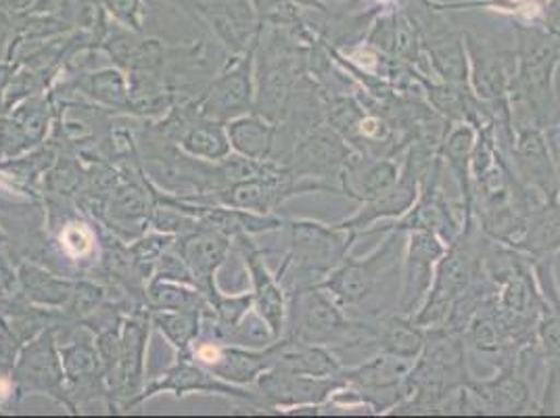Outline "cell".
<instances>
[{"mask_svg":"<svg viewBox=\"0 0 560 418\" xmlns=\"http://www.w3.org/2000/svg\"><path fill=\"white\" fill-rule=\"evenodd\" d=\"M513 128H546L559 114L560 27L514 24Z\"/></svg>","mask_w":560,"mask_h":418,"instance_id":"cell-1","label":"cell"},{"mask_svg":"<svg viewBox=\"0 0 560 418\" xmlns=\"http://www.w3.org/2000/svg\"><path fill=\"white\" fill-rule=\"evenodd\" d=\"M280 233L287 249L277 277L287 295L320 285L350 256L353 243L360 239L358 233L346 231L339 224H325L310 218L284 220Z\"/></svg>","mask_w":560,"mask_h":418,"instance_id":"cell-2","label":"cell"},{"mask_svg":"<svg viewBox=\"0 0 560 418\" xmlns=\"http://www.w3.org/2000/svg\"><path fill=\"white\" fill-rule=\"evenodd\" d=\"M399 233H387V239L364 257L350 254L320 282V287L346 312L362 307L371 310L369 318L364 321L392 314L385 303L381 302L378 291L396 289L399 293V285H392V280H399L401 275L404 245L399 243Z\"/></svg>","mask_w":560,"mask_h":418,"instance_id":"cell-3","label":"cell"},{"mask_svg":"<svg viewBox=\"0 0 560 418\" xmlns=\"http://www.w3.org/2000/svg\"><path fill=\"white\" fill-rule=\"evenodd\" d=\"M282 337L332 351L374 346L371 321L350 318L320 285L287 295V326Z\"/></svg>","mask_w":560,"mask_h":418,"instance_id":"cell-4","label":"cell"},{"mask_svg":"<svg viewBox=\"0 0 560 418\" xmlns=\"http://www.w3.org/2000/svg\"><path fill=\"white\" fill-rule=\"evenodd\" d=\"M468 59V89L490 112L495 135L504 153L514 139L513 128V50H500L475 34H465Z\"/></svg>","mask_w":560,"mask_h":418,"instance_id":"cell-5","label":"cell"},{"mask_svg":"<svg viewBox=\"0 0 560 418\" xmlns=\"http://www.w3.org/2000/svg\"><path fill=\"white\" fill-rule=\"evenodd\" d=\"M532 264L541 293L536 346L546 372L544 390L539 394V415H555L560 408V285L555 272V259H539Z\"/></svg>","mask_w":560,"mask_h":418,"instance_id":"cell-6","label":"cell"},{"mask_svg":"<svg viewBox=\"0 0 560 418\" xmlns=\"http://www.w3.org/2000/svg\"><path fill=\"white\" fill-rule=\"evenodd\" d=\"M442 172H444V163L435 153V160L422 178L419 199L415 201V206L401 218L392 220L387 227H373L366 234H408L415 231H427V233L440 234L450 245L465 227V220L458 218V211L463 216L465 211L460 206L454 208V204L447 199L442 186Z\"/></svg>","mask_w":560,"mask_h":418,"instance_id":"cell-7","label":"cell"},{"mask_svg":"<svg viewBox=\"0 0 560 418\" xmlns=\"http://www.w3.org/2000/svg\"><path fill=\"white\" fill-rule=\"evenodd\" d=\"M13 390L15 402L27 395H47L70 410L57 328H47L22 346L13 369Z\"/></svg>","mask_w":560,"mask_h":418,"instance_id":"cell-8","label":"cell"},{"mask_svg":"<svg viewBox=\"0 0 560 418\" xmlns=\"http://www.w3.org/2000/svg\"><path fill=\"white\" fill-rule=\"evenodd\" d=\"M539 415V399L527 372L518 364L498 367L486 379H470L465 387V415Z\"/></svg>","mask_w":560,"mask_h":418,"instance_id":"cell-9","label":"cell"},{"mask_svg":"<svg viewBox=\"0 0 560 418\" xmlns=\"http://www.w3.org/2000/svg\"><path fill=\"white\" fill-rule=\"evenodd\" d=\"M256 48L231 55L224 68L213 76L199 98L201 116L213 121H231L254 112L256 103Z\"/></svg>","mask_w":560,"mask_h":418,"instance_id":"cell-10","label":"cell"},{"mask_svg":"<svg viewBox=\"0 0 560 418\" xmlns=\"http://www.w3.org/2000/svg\"><path fill=\"white\" fill-rule=\"evenodd\" d=\"M195 22L211 30V36L229 55H243L257 47L261 25L249 0H170Z\"/></svg>","mask_w":560,"mask_h":418,"instance_id":"cell-11","label":"cell"},{"mask_svg":"<svg viewBox=\"0 0 560 418\" xmlns=\"http://www.w3.org/2000/svg\"><path fill=\"white\" fill-rule=\"evenodd\" d=\"M355 153L358 151L348 140L327 121H323L298 139L289 165L298 178L325 183L341 195L339 176Z\"/></svg>","mask_w":560,"mask_h":418,"instance_id":"cell-12","label":"cell"},{"mask_svg":"<svg viewBox=\"0 0 560 418\" xmlns=\"http://www.w3.org/2000/svg\"><path fill=\"white\" fill-rule=\"evenodd\" d=\"M160 394H174L176 397H185L188 394L222 395L261 410L256 387H241V385L226 383L188 356H176L174 367H170L162 376H153L135 399L132 408Z\"/></svg>","mask_w":560,"mask_h":418,"instance_id":"cell-13","label":"cell"},{"mask_svg":"<svg viewBox=\"0 0 560 418\" xmlns=\"http://www.w3.org/2000/svg\"><path fill=\"white\" fill-rule=\"evenodd\" d=\"M447 249V243L440 234L415 231L408 233L401 256V275H399V295L397 312L404 316H415L427 293L433 285L435 266Z\"/></svg>","mask_w":560,"mask_h":418,"instance_id":"cell-14","label":"cell"},{"mask_svg":"<svg viewBox=\"0 0 560 418\" xmlns=\"http://www.w3.org/2000/svg\"><path fill=\"white\" fill-rule=\"evenodd\" d=\"M506 155L518 183L539 204L560 197L559 174L544 128L516 126L513 144Z\"/></svg>","mask_w":560,"mask_h":418,"instance_id":"cell-15","label":"cell"},{"mask_svg":"<svg viewBox=\"0 0 560 418\" xmlns=\"http://www.w3.org/2000/svg\"><path fill=\"white\" fill-rule=\"evenodd\" d=\"M188 358H192L197 364L206 367L226 383L241 385V387H254L259 374L270 371L277 362V341L268 348L254 349L233 346V344H220L215 339L199 337Z\"/></svg>","mask_w":560,"mask_h":418,"instance_id":"cell-16","label":"cell"},{"mask_svg":"<svg viewBox=\"0 0 560 418\" xmlns=\"http://www.w3.org/2000/svg\"><path fill=\"white\" fill-rule=\"evenodd\" d=\"M61 362L66 372V390L70 399V413H78L80 406L101 399L105 406L109 404L107 385L103 379V367L98 358V349L94 344V333L86 326H75V335L68 341L59 344Z\"/></svg>","mask_w":560,"mask_h":418,"instance_id":"cell-17","label":"cell"},{"mask_svg":"<svg viewBox=\"0 0 560 418\" xmlns=\"http://www.w3.org/2000/svg\"><path fill=\"white\" fill-rule=\"evenodd\" d=\"M341 374L335 376H307L295 372L270 371L259 374L256 392L261 402V410H293L298 406H328L332 394L343 387Z\"/></svg>","mask_w":560,"mask_h":418,"instance_id":"cell-18","label":"cell"},{"mask_svg":"<svg viewBox=\"0 0 560 418\" xmlns=\"http://www.w3.org/2000/svg\"><path fill=\"white\" fill-rule=\"evenodd\" d=\"M241 249L243 262L247 266L249 279L254 285V307L259 316L270 325L275 337L280 339L287 326V293L280 285L277 272H272L266 264L264 252L257 247L252 234H241L234 239Z\"/></svg>","mask_w":560,"mask_h":418,"instance_id":"cell-19","label":"cell"},{"mask_svg":"<svg viewBox=\"0 0 560 418\" xmlns=\"http://www.w3.org/2000/svg\"><path fill=\"white\" fill-rule=\"evenodd\" d=\"M151 333V310L139 307L121 321V381L117 392V413L132 410L135 399L144 390V360Z\"/></svg>","mask_w":560,"mask_h":418,"instance_id":"cell-20","label":"cell"},{"mask_svg":"<svg viewBox=\"0 0 560 418\" xmlns=\"http://www.w3.org/2000/svg\"><path fill=\"white\" fill-rule=\"evenodd\" d=\"M174 243L192 272L195 287H199L206 293L208 302H211L220 291L215 285V272L222 268V264L231 254L233 239L215 229L199 224L192 233L178 236Z\"/></svg>","mask_w":560,"mask_h":418,"instance_id":"cell-21","label":"cell"},{"mask_svg":"<svg viewBox=\"0 0 560 418\" xmlns=\"http://www.w3.org/2000/svg\"><path fill=\"white\" fill-rule=\"evenodd\" d=\"M59 86L68 89L73 94L91 101L94 105L119 114V116H132L130 105V86H128V73L116 66L101 68V70L78 71V73H63V78L57 80Z\"/></svg>","mask_w":560,"mask_h":418,"instance_id":"cell-22","label":"cell"},{"mask_svg":"<svg viewBox=\"0 0 560 418\" xmlns=\"http://www.w3.org/2000/svg\"><path fill=\"white\" fill-rule=\"evenodd\" d=\"M401 163L394 158H374L355 153L339 176V190L355 204L371 201L399 178Z\"/></svg>","mask_w":560,"mask_h":418,"instance_id":"cell-23","label":"cell"},{"mask_svg":"<svg viewBox=\"0 0 560 418\" xmlns=\"http://www.w3.org/2000/svg\"><path fill=\"white\" fill-rule=\"evenodd\" d=\"M513 249L532 262L555 259L560 254V197L532 209L527 224Z\"/></svg>","mask_w":560,"mask_h":418,"instance_id":"cell-24","label":"cell"},{"mask_svg":"<svg viewBox=\"0 0 560 418\" xmlns=\"http://www.w3.org/2000/svg\"><path fill=\"white\" fill-rule=\"evenodd\" d=\"M374 348L401 360L415 362L422 353L427 341V328L417 325L410 316L392 312L371 321Z\"/></svg>","mask_w":560,"mask_h":418,"instance_id":"cell-25","label":"cell"},{"mask_svg":"<svg viewBox=\"0 0 560 418\" xmlns=\"http://www.w3.org/2000/svg\"><path fill=\"white\" fill-rule=\"evenodd\" d=\"M18 272H20V293L27 302L50 307V310H63V305L70 302L75 279L57 275L55 270L34 259H22L18 266Z\"/></svg>","mask_w":560,"mask_h":418,"instance_id":"cell-26","label":"cell"},{"mask_svg":"<svg viewBox=\"0 0 560 418\" xmlns=\"http://www.w3.org/2000/svg\"><path fill=\"white\" fill-rule=\"evenodd\" d=\"M272 369L307 376H335L341 372L343 364L332 349L280 337L277 339V362Z\"/></svg>","mask_w":560,"mask_h":418,"instance_id":"cell-27","label":"cell"},{"mask_svg":"<svg viewBox=\"0 0 560 418\" xmlns=\"http://www.w3.org/2000/svg\"><path fill=\"white\" fill-rule=\"evenodd\" d=\"M226 132H229L233 153L257 160V162L272 160L275 147H277V135H279V126L275 121L252 112L226 121Z\"/></svg>","mask_w":560,"mask_h":418,"instance_id":"cell-28","label":"cell"},{"mask_svg":"<svg viewBox=\"0 0 560 418\" xmlns=\"http://www.w3.org/2000/svg\"><path fill=\"white\" fill-rule=\"evenodd\" d=\"M178 147L188 155L210 163L222 162L233 153L226 124L203 116L197 117L183 132Z\"/></svg>","mask_w":560,"mask_h":418,"instance_id":"cell-29","label":"cell"},{"mask_svg":"<svg viewBox=\"0 0 560 418\" xmlns=\"http://www.w3.org/2000/svg\"><path fill=\"white\" fill-rule=\"evenodd\" d=\"M147 305L151 310H178V312H201L210 314L211 305L206 293L187 282L155 280L147 282Z\"/></svg>","mask_w":560,"mask_h":418,"instance_id":"cell-30","label":"cell"},{"mask_svg":"<svg viewBox=\"0 0 560 418\" xmlns=\"http://www.w3.org/2000/svg\"><path fill=\"white\" fill-rule=\"evenodd\" d=\"M59 158V149L47 140L45 144L27 151L13 160H0V172H4L15 185L30 193H36L52 163Z\"/></svg>","mask_w":560,"mask_h":418,"instance_id":"cell-31","label":"cell"},{"mask_svg":"<svg viewBox=\"0 0 560 418\" xmlns=\"http://www.w3.org/2000/svg\"><path fill=\"white\" fill-rule=\"evenodd\" d=\"M201 312H178V310H151V325L165 337L176 356H188L192 344L201 335Z\"/></svg>","mask_w":560,"mask_h":418,"instance_id":"cell-32","label":"cell"},{"mask_svg":"<svg viewBox=\"0 0 560 418\" xmlns=\"http://www.w3.org/2000/svg\"><path fill=\"white\" fill-rule=\"evenodd\" d=\"M84 160L71 151H59L57 162L48 170L43 178L40 190L50 197L75 199L80 188L84 186Z\"/></svg>","mask_w":560,"mask_h":418,"instance_id":"cell-33","label":"cell"},{"mask_svg":"<svg viewBox=\"0 0 560 418\" xmlns=\"http://www.w3.org/2000/svg\"><path fill=\"white\" fill-rule=\"evenodd\" d=\"M107 298H109L107 285L91 277H78L71 291L70 302L63 305L61 312L70 325H80L94 314Z\"/></svg>","mask_w":560,"mask_h":418,"instance_id":"cell-34","label":"cell"},{"mask_svg":"<svg viewBox=\"0 0 560 418\" xmlns=\"http://www.w3.org/2000/svg\"><path fill=\"white\" fill-rule=\"evenodd\" d=\"M261 27H284L304 32L307 30L304 13L293 0H249Z\"/></svg>","mask_w":560,"mask_h":418,"instance_id":"cell-35","label":"cell"},{"mask_svg":"<svg viewBox=\"0 0 560 418\" xmlns=\"http://www.w3.org/2000/svg\"><path fill=\"white\" fill-rule=\"evenodd\" d=\"M176 241V236L172 234L158 233H144L139 239H135L128 247H130V256L135 259V266L139 270L142 279L151 280L153 272H155V266L160 262V257L164 256L167 252V247Z\"/></svg>","mask_w":560,"mask_h":418,"instance_id":"cell-36","label":"cell"},{"mask_svg":"<svg viewBox=\"0 0 560 418\" xmlns=\"http://www.w3.org/2000/svg\"><path fill=\"white\" fill-rule=\"evenodd\" d=\"M275 341H277V337H275L272 328L259 316L256 307H252L245 314V318L234 326L233 330H229V335L224 337V344L254 349L268 348Z\"/></svg>","mask_w":560,"mask_h":418,"instance_id":"cell-37","label":"cell"},{"mask_svg":"<svg viewBox=\"0 0 560 418\" xmlns=\"http://www.w3.org/2000/svg\"><path fill=\"white\" fill-rule=\"evenodd\" d=\"M107 18H112L117 24L130 27L132 32L144 34V0H98Z\"/></svg>","mask_w":560,"mask_h":418,"instance_id":"cell-38","label":"cell"},{"mask_svg":"<svg viewBox=\"0 0 560 418\" xmlns=\"http://www.w3.org/2000/svg\"><path fill=\"white\" fill-rule=\"evenodd\" d=\"M151 279L155 280H174V282H187V285H195L192 279V272L188 268L187 262L183 254L178 252L176 243H172L167 247L164 256L160 257L158 266H155V272Z\"/></svg>","mask_w":560,"mask_h":418,"instance_id":"cell-39","label":"cell"},{"mask_svg":"<svg viewBox=\"0 0 560 418\" xmlns=\"http://www.w3.org/2000/svg\"><path fill=\"white\" fill-rule=\"evenodd\" d=\"M20 293V272L9 254L0 249V300L13 298Z\"/></svg>","mask_w":560,"mask_h":418,"instance_id":"cell-40","label":"cell"},{"mask_svg":"<svg viewBox=\"0 0 560 418\" xmlns=\"http://www.w3.org/2000/svg\"><path fill=\"white\" fill-rule=\"evenodd\" d=\"M18 18L0 7V61H9L11 48L18 38Z\"/></svg>","mask_w":560,"mask_h":418,"instance_id":"cell-41","label":"cell"},{"mask_svg":"<svg viewBox=\"0 0 560 418\" xmlns=\"http://www.w3.org/2000/svg\"><path fill=\"white\" fill-rule=\"evenodd\" d=\"M544 135H546L550 153H552V160H555V165H557L560 186V119H555L552 124H548V126L544 128Z\"/></svg>","mask_w":560,"mask_h":418,"instance_id":"cell-42","label":"cell"},{"mask_svg":"<svg viewBox=\"0 0 560 418\" xmlns=\"http://www.w3.org/2000/svg\"><path fill=\"white\" fill-rule=\"evenodd\" d=\"M15 71H18V66L13 61H0V116L4 114V96H7V89H9Z\"/></svg>","mask_w":560,"mask_h":418,"instance_id":"cell-43","label":"cell"},{"mask_svg":"<svg viewBox=\"0 0 560 418\" xmlns=\"http://www.w3.org/2000/svg\"><path fill=\"white\" fill-rule=\"evenodd\" d=\"M63 2L66 0H36L30 13H36V15H57L61 11Z\"/></svg>","mask_w":560,"mask_h":418,"instance_id":"cell-44","label":"cell"},{"mask_svg":"<svg viewBox=\"0 0 560 418\" xmlns=\"http://www.w3.org/2000/svg\"><path fill=\"white\" fill-rule=\"evenodd\" d=\"M36 0H0V7L11 15H27Z\"/></svg>","mask_w":560,"mask_h":418,"instance_id":"cell-45","label":"cell"},{"mask_svg":"<svg viewBox=\"0 0 560 418\" xmlns=\"http://www.w3.org/2000/svg\"><path fill=\"white\" fill-rule=\"evenodd\" d=\"M302 11H325V0H293Z\"/></svg>","mask_w":560,"mask_h":418,"instance_id":"cell-46","label":"cell"},{"mask_svg":"<svg viewBox=\"0 0 560 418\" xmlns=\"http://www.w3.org/2000/svg\"><path fill=\"white\" fill-rule=\"evenodd\" d=\"M374 2H376V4H381V7H387V4H392L394 0H374Z\"/></svg>","mask_w":560,"mask_h":418,"instance_id":"cell-47","label":"cell"},{"mask_svg":"<svg viewBox=\"0 0 560 418\" xmlns=\"http://www.w3.org/2000/svg\"><path fill=\"white\" fill-rule=\"evenodd\" d=\"M537 2H541V4H548V2H550V0H537Z\"/></svg>","mask_w":560,"mask_h":418,"instance_id":"cell-48","label":"cell"},{"mask_svg":"<svg viewBox=\"0 0 560 418\" xmlns=\"http://www.w3.org/2000/svg\"><path fill=\"white\" fill-rule=\"evenodd\" d=\"M559 413H560V410H559Z\"/></svg>","mask_w":560,"mask_h":418,"instance_id":"cell-49","label":"cell"}]
</instances>
